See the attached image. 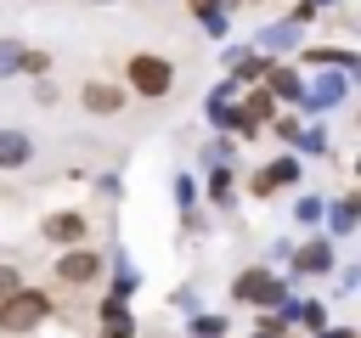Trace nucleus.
<instances>
[{
  "label": "nucleus",
  "mask_w": 361,
  "mask_h": 338,
  "mask_svg": "<svg viewBox=\"0 0 361 338\" xmlns=\"http://www.w3.org/2000/svg\"><path fill=\"white\" fill-rule=\"evenodd\" d=\"M28 152H34V146H28V135H23V130H0V163H6V169L28 163Z\"/></svg>",
  "instance_id": "nucleus-7"
},
{
  "label": "nucleus",
  "mask_w": 361,
  "mask_h": 338,
  "mask_svg": "<svg viewBox=\"0 0 361 338\" xmlns=\"http://www.w3.org/2000/svg\"><path fill=\"white\" fill-rule=\"evenodd\" d=\"M51 310H56V299H51L45 287H23V282H17V287L0 299V332H34Z\"/></svg>",
  "instance_id": "nucleus-1"
},
{
  "label": "nucleus",
  "mask_w": 361,
  "mask_h": 338,
  "mask_svg": "<svg viewBox=\"0 0 361 338\" xmlns=\"http://www.w3.org/2000/svg\"><path fill=\"white\" fill-rule=\"evenodd\" d=\"M51 276H56L62 287H90V282L102 276V259H96L90 248H73V254H62V259H56V270H51Z\"/></svg>",
  "instance_id": "nucleus-3"
},
{
  "label": "nucleus",
  "mask_w": 361,
  "mask_h": 338,
  "mask_svg": "<svg viewBox=\"0 0 361 338\" xmlns=\"http://www.w3.org/2000/svg\"><path fill=\"white\" fill-rule=\"evenodd\" d=\"M45 237L73 248V242H85V237H90V220H85V214H45Z\"/></svg>",
  "instance_id": "nucleus-5"
},
{
  "label": "nucleus",
  "mask_w": 361,
  "mask_h": 338,
  "mask_svg": "<svg viewBox=\"0 0 361 338\" xmlns=\"http://www.w3.org/2000/svg\"><path fill=\"white\" fill-rule=\"evenodd\" d=\"M17 56H23L17 45H0V73H11V68H17Z\"/></svg>",
  "instance_id": "nucleus-8"
},
{
  "label": "nucleus",
  "mask_w": 361,
  "mask_h": 338,
  "mask_svg": "<svg viewBox=\"0 0 361 338\" xmlns=\"http://www.w3.org/2000/svg\"><path fill=\"white\" fill-rule=\"evenodd\" d=\"M237 299H248V304H276V299H282V287H276V276H271V270H243Z\"/></svg>",
  "instance_id": "nucleus-4"
},
{
  "label": "nucleus",
  "mask_w": 361,
  "mask_h": 338,
  "mask_svg": "<svg viewBox=\"0 0 361 338\" xmlns=\"http://www.w3.org/2000/svg\"><path fill=\"white\" fill-rule=\"evenodd\" d=\"M17 282H23V276H17V270H11V265H0V299H6V293H11V287H17Z\"/></svg>",
  "instance_id": "nucleus-9"
},
{
  "label": "nucleus",
  "mask_w": 361,
  "mask_h": 338,
  "mask_svg": "<svg viewBox=\"0 0 361 338\" xmlns=\"http://www.w3.org/2000/svg\"><path fill=\"white\" fill-rule=\"evenodd\" d=\"M124 107V96H118V84H107V79H85V113H118Z\"/></svg>",
  "instance_id": "nucleus-6"
},
{
  "label": "nucleus",
  "mask_w": 361,
  "mask_h": 338,
  "mask_svg": "<svg viewBox=\"0 0 361 338\" xmlns=\"http://www.w3.org/2000/svg\"><path fill=\"white\" fill-rule=\"evenodd\" d=\"M169 62L164 56H152V51H135L130 56V84H135V96H147V101H158L164 90H169Z\"/></svg>",
  "instance_id": "nucleus-2"
},
{
  "label": "nucleus",
  "mask_w": 361,
  "mask_h": 338,
  "mask_svg": "<svg viewBox=\"0 0 361 338\" xmlns=\"http://www.w3.org/2000/svg\"><path fill=\"white\" fill-rule=\"evenodd\" d=\"M192 6H197V11H214V6H220V0H192Z\"/></svg>",
  "instance_id": "nucleus-10"
}]
</instances>
